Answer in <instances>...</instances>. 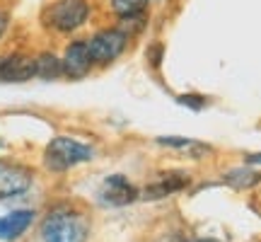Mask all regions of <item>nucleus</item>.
<instances>
[{"label":"nucleus","mask_w":261,"mask_h":242,"mask_svg":"<svg viewBox=\"0 0 261 242\" xmlns=\"http://www.w3.org/2000/svg\"><path fill=\"white\" fill-rule=\"evenodd\" d=\"M90 233V223L83 213L70 208H56L44 218L41 237L44 242H85Z\"/></svg>","instance_id":"f257e3e1"},{"label":"nucleus","mask_w":261,"mask_h":242,"mask_svg":"<svg viewBox=\"0 0 261 242\" xmlns=\"http://www.w3.org/2000/svg\"><path fill=\"white\" fill-rule=\"evenodd\" d=\"M94 158L92 146H87L83 140L70 138V136H56L48 140L44 150V165L51 172H65L70 167H77L83 162H90Z\"/></svg>","instance_id":"f03ea898"},{"label":"nucleus","mask_w":261,"mask_h":242,"mask_svg":"<svg viewBox=\"0 0 261 242\" xmlns=\"http://www.w3.org/2000/svg\"><path fill=\"white\" fill-rule=\"evenodd\" d=\"M90 17V5L87 0H56L46 10V25L56 32H75L80 29Z\"/></svg>","instance_id":"7ed1b4c3"},{"label":"nucleus","mask_w":261,"mask_h":242,"mask_svg":"<svg viewBox=\"0 0 261 242\" xmlns=\"http://www.w3.org/2000/svg\"><path fill=\"white\" fill-rule=\"evenodd\" d=\"M126 41H128V34H123L121 29H102V32H97L87 41L92 63L107 65V63H112V61H116L123 54Z\"/></svg>","instance_id":"20e7f679"},{"label":"nucleus","mask_w":261,"mask_h":242,"mask_svg":"<svg viewBox=\"0 0 261 242\" xmlns=\"http://www.w3.org/2000/svg\"><path fill=\"white\" fill-rule=\"evenodd\" d=\"M34 184V172L19 162H10V160L0 158V201L3 199H12L29 191V186Z\"/></svg>","instance_id":"39448f33"},{"label":"nucleus","mask_w":261,"mask_h":242,"mask_svg":"<svg viewBox=\"0 0 261 242\" xmlns=\"http://www.w3.org/2000/svg\"><path fill=\"white\" fill-rule=\"evenodd\" d=\"M97 196H99V201L104 206H128L140 194H138V189H136V184L128 182V177H123V175H109L102 182Z\"/></svg>","instance_id":"423d86ee"},{"label":"nucleus","mask_w":261,"mask_h":242,"mask_svg":"<svg viewBox=\"0 0 261 242\" xmlns=\"http://www.w3.org/2000/svg\"><path fill=\"white\" fill-rule=\"evenodd\" d=\"M37 78V58L24 54L0 56V83H27Z\"/></svg>","instance_id":"0eeeda50"},{"label":"nucleus","mask_w":261,"mask_h":242,"mask_svg":"<svg viewBox=\"0 0 261 242\" xmlns=\"http://www.w3.org/2000/svg\"><path fill=\"white\" fill-rule=\"evenodd\" d=\"M61 61H63V75L65 78H70V80H80V78H85V75L90 73V68H92V56H90L87 41H83V39L70 41Z\"/></svg>","instance_id":"6e6552de"},{"label":"nucleus","mask_w":261,"mask_h":242,"mask_svg":"<svg viewBox=\"0 0 261 242\" xmlns=\"http://www.w3.org/2000/svg\"><path fill=\"white\" fill-rule=\"evenodd\" d=\"M32 221H34V211L29 208H19L8 215H0V240L15 242L32 225Z\"/></svg>","instance_id":"1a4fd4ad"},{"label":"nucleus","mask_w":261,"mask_h":242,"mask_svg":"<svg viewBox=\"0 0 261 242\" xmlns=\"http://www.w3.org/2000/svg\"><path fill=\"white\" fill-rule=\"evenodd\" d=\"M187 184H189V175H184V172H169V175H162L155 184L145 186L143 189V199L145 201H155V199H162V196L184 189Z\"/></svg>","instance_id":"9d476101"},{"label":"nucleus","mask_w":261,"mask_h":242,"mask_svg":"<svg viewBox=\"0 0 261 242\" xmlns=\"http://www.w3.org/2000/svg\"><path fill=\"white\" fill-rule=\"evenodd\" d=\"M37 78H41V80H58V78H63V61L58 56H54V54H39Z\"/></svg>","instance_id":"9b49d317"},{"label":"nucleus","mask_w":261,"mask_h":242,"mask_svg":"<svg viewBox=\"0 0 261 242\" xmlns=\"http://www.w3.org/2000/svg\"><path fill=\"white\" fill-rule=\"evenodd\" d=\"M160 146H167V148H174V150H187V153H194V155H198V153H208V146H203V143H198V140L194 138H177V136H162V138H158Z\"/></svg>","instance_id":"f8f14e48"},{"label":"nucleus","mask_w":261,"mask_h":242,"mask_svg":"<svg viewBox=\"0 0 261 242\" xmlns=\"http://www.w3.org/2000/svg\"><path fill=\"white\" fill-rule=\"evenodd\" d=\"M227 184H232V186H237V189H242V186H252V184H256L259 182V175L256 172H252V170H232L230 175H227Z\"/></svg>","instance_id":"ddd939ff"},{"label":"nucleus","mask_w":261,"mask_h":242,"mask_svg":"<svg viewBox=\"0 0 261 242\" xmlns=\"http://www.w3.org/2000/svg\"><path fill=\"white\" fill-rule=\"evenodd\" d=\"M143 3L145 0H112V10L119 17H128L136 12H143Z\"/></svg>","instance_id":"4468645a"},{"label":"nucleus","mask_w":261,"mask_h":242,"mask_svg":"<svg viewBox=\"0 0 261 242\" xmlns=\"http://www.w3.org/2000/svg\"><path fill=\"white\" fill-rule=\"evenodd\" d=\"M179 102L184 104V107H194V109H201L203 107V97H196V94H189V97H179Z\"/></svg>","instance_id":"2eb2a0df"},{"label":"nucleus","mask_w":261,"mask_h":242,"mask_svg":"<svg viewBox=\"0 0 261 242\" xmlns=\"http://www.w3.org/2000/svg\"><path fill=\"white\" fill-rule=\"evenodd\" d=\"M148 61L155 65V68L160 65V61H162V46H160V44H155V46L148 51Z\"/></svg>","instance_id":"dca6fc26"},{"label":"nucleus","mask_w":261,"mask_h":242,"mask_svg":"<svg viewBox=\"0 0 261 242\" xmlns=\"http://www.w3.org/2000/svg\"><path fill=\"white\" fill-rule=\"evenodd\" d=\"M8 27H10V15L8 12H0V39H3V34L8 32Z\"/></svg>","instance_id":"f3484780"},{"label":"nucleus","mask_w":261,"mask_h":242,"mask_svg":"<svg viewBox=\"0 0 261 242\" xmlns=\"http://www.w3.org/2000/svg\"><path fill=\"white\" fill-rule=\"evenodd\" d=\"M160 242H187L184 237H179V235H167V237H162Z\"/></svg>","instance_id":"a211bd4d"},{"label":"nucleus","mask_w":261,"mask_h":242,"mask_svg":"<svg viewBox=\"0 0 261 242\" xmlns=\"http://www.w3.org/2000/svg\"><path fill=\"white\" fill-rule=\"evenodd\" d=\"M247 162H261V153H256V155H247Z\"/></svg>","instance_id":"6ab92c4d"},{"label":"nucleus","mask_w":261,"mask_h":242,"mask_svg":"<svg viewBox=\"0 0 261 242\" xmlns=\"http://www.w3.org/2000/svg\"><path fill=\"white\" fill-rule=\"evenodd\" d=\"M198 242H215V240H198Z\"/></svg>","instance_id":"aec40b11"}]
</instances>
